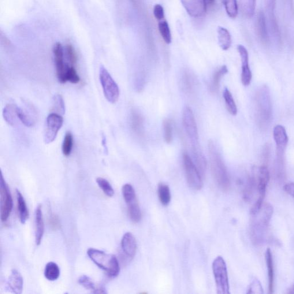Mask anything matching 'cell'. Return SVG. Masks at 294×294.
<instances>
[{"label": "cell", "instance_id": "obj_1", "mask_svg": "<svg viewBox=\"0 0 294 294\" xmlns=\"http://www.w3.org/2000/svg\"><path fill=\"white\" fill-rule=\"evenodd\" d=\"M182 120L186 134L192 144L196 165L198 168H204L206 166L207 163L202 151H200L198 129L195 117L192 110L189 107H186L184 109Z\"/></svg>", "mask_w": 294, "mask_h": 294}, {"label": "cell", "instance_id": "obj_2", "mask_svg": "<svg viewBox=\"0 0 294 294\" xmlns=\"http://www.w3.org/2000/svg\"><path fill=\"white\" fill-rule=\"evenodd\" d=\"M255 116L257 123L262 130L269 127L272 119L270 92L266 85L260 87L255 93Z\"/></svg>", "mask_w": 294, "mask_h": 294}, {"label": "cell", "instance_id": "obj_3", "mask_svg": "<svg viewBox=\"0 0 294 294\" xmlns=\"http://www.w3.org/2000/svg\"><path fill=\"white\" fill-rule=\"evenodd\" d=\"M209 152L211 171L214 181L222 191H228L230 186L228 171L213 141H210L209 143Z\"/></svg>", "mask_w": 294, "mask_h": 294}, {"label": "cell", "instance_id": "obj_4", "mask_svg": "<svg viewBox=\"0 0 294 294\" xmlns=\"http://www.w3.org/2000/svg\"><path fill=\"white\" fill-rule=\"evenodd\" d=\"M87 254L94 263L106 273L110 278L118 276L120 265L116 256L95 248H89Z\"/></svg>", "mask_w": 294, "mask_h": 294}, {"label": "cell", "instance_id": "obj_5", "mask_svg": "<svg viewBox=\"0 0 294 294\" xmlns=\"http://www.w3.org/2000/svg\"><path fill=\"white\" fill-rule=\"evenodd\" d=\"M273 214V207L269 203H266L256 215H252L253 217L251 225V235L252 240L260 241L262 239L263 232L265 230Z\"/></svg>", "mask_w": 294, "mask_h": 294}, {"label": "cell", "instance_id": "obj_6", "mask_svg": "<svg viewBox=\"0 0 294 294\" xmlns=\"http://www.w3.org/2000/svg\"><path fill=\"white\" fill-rule=\"evenodd\" d=\"M213 271L216 285L217 293L229 294V284L228 271L224 259L218 256L213 263Z\"/></svg>", "mask_w": 294, "mask_h": 294}, {"label": "cell", "instance_id": "obj_7", "mask_svg": "<svg viewBox=\"0 0 294 294\" xmlns=\"http://www.w3.org/2000/svg\"><path fill=\"white\" fill-rule=\"evenodd\" d=\"M99 80L106 99L110 103H116L120 96V90L108 71L103 66L99 69Z\"/></svg>", "mask_w": 294, "mask_h": 294}, {"label": "cell", "instance_id": "obj_8", "mask_svg": "<svg viewBox=\"0 0 294 294\" xmlns=\"http://www.w3.org/2000/svg\"><path fill=\"white\" fill-rule=\"evenodd\" d=\"M122 196L127 204L128 214L133 222H138L141 218V213L136 198L135 190L131 185L125 184L122 189Z\"/></svg>", "mask_w": 294, "mask_h": 294}, {"label": "cell", "instance_id": "obj_9", "mask_svg": "<svg viewBox=\"0 0 294 294\" xmlns=\"http://www.w3.org/2000/svg\"><path fill=\"white\" fill-rule=\"evenodd\" d=\"M183 161L186 179L189 185L193 189L199 191L203 187L201 174L187 153L184 154Z\"/></svg>", "mask_w": 294, "mask_h": 294}, {"label": "cell", "instance_id": "obj_10", "mask_svg": "<svg viewBox=\"0 0 294 294\" xmlns=\"http://www.w3.org/2000/svg\"><path fill=\"white\" fill-rule=\"evenodd\" d=\"M274 139L277 146V162L279 170L284 169L286 148L289 137L284 126H275L273 131Z\"/></svg>", "mask_w": 294, "mask_h": 294}, {"label": "cell", "instance_id": "obj_11", "mask_svg": "<svg viewBox=\"0 0 294 294\" xmlns=\"http://www.w3.org/2000/svg\"><path fill=\"white\" fill-rule=\"evenodd\" d=\"M0 206H1V219L5 222L10 216L12 212L13 203L12 196L8 185L1 173L0 181Z\"/></svg>", "mask_w": 294, "mask_h": 294}, {"label": "cell", "instance_id": "obj_12", "mask_svg": "<svg viewBox=\"0 0 294 294\" xmlns=\"http://www.w3.org/2000/svg\"><path fill=\"white\" fill-rule=\"evenodd\" d=\"M63 124V118L61 115L56 113H52L48 115L46 120V128L44 134V143L48 144L53 142Z\"/></svg>", "mask_w": 294, "mask_h": 294}, {"label": "cell", "instance_id": "obj_13", "mask_svg": "<svg viewBox=\"0 0 294 294\" xmlns=\"http://www.w3.org/2000/svg\"><path fill=\"white\" fill-rule=\"evenodd\" d=\"M258 184V198L257 199L264 201L266 196V188L270 181V172L265 166L255 167L253 169Z\"/></svg>", "mask_w": 294, "mask_h": 294}, {"label": "cell", "instance_id": "obj_14", "mask_svg": "<svg viewBox=\"0 0 294 294\" xmlns=\"http://www.w3.org/2000/svg\"><path fill=\"white\" fill-rule=\"evenodd\" d=\"M53 53L58 81L61 84H65V73L69 65L65 63L64 51L60 43L55 44L53 48Z\"/></svg>", "mask_w": 294, "mask_h": 294}, {"label": "cell", "instance_id": "obj_15", "mask_svg": "<svg viewBox=\"0 0 294 294\" xmlns=\"http://www.w3.org/2000/svg\"><path fill=\"white\" fill-rule=\"evenodd\" d=\"M275 6H276V0H266L267 19L269 21L270 31L274 38L277 39L278 42H280L281 40V32L279 30L276 16H275Z\"/></svg>", "mask_w": 294, "mask_h": 294}, {"label": "cell", "instance_id": "obj_16", "mask_svg": "<svg viewBox=\"0 0 294 294\" xmlns=\"http://www.w3.org/2000/svg\"><path fill=\"white\" fill-rule=\"evenodd\" d=\"M181 2L189 15L193 17H201L206 13V0H181Z\"/></svg>", "mask_w": 294, "mask_h": 294}, {"label": "cell", "instance_id": "obj_17", "mask_svg": "<svg viewBox=\"0 0 294 294\" xmlns=\"http://www.w3.org/2000/svg\"><path fill=\"white\" fill-rule=\"evenodd\" d=\"M241 61V82L245 87L250 85L252 78V74L249 65V55L248 51L243 45L237 46Z\"/></svg>", "mask_w": 294, "mask_h": 294}, {"label": "cell", "instance_id": "obj_18", "mask_svg": "<svg viewBox=\"0 0 294 294\" xmlns=\"http://www.w3.org/2000/svg\"><path fill=\"white\" fill-rule=\"evenodd\" d=\"M256 31L260 42L264 45H268L270 43V38L267 31L266 17L262 11H259L257 15Z\"/></svg>", "mask_w": 294, "mask_h": 294}, {"label": "cell", "instance_id": "obj_19", "mask_svg": "<svg viewBox=\"0 0 294 294\" xmlns=\"http://www.w3.org/2000/svg\"><path fill=\"white\" fill-rule=\"evenodd\" d=\"M121 248L124 254L130 259L135 257L137 244L135 237L131 233H126L121 240Z\"/></svg>", "mask_w": 294, "mask_h": 294}, {"label": "cell", "instance_id": "obj_20", "mask_svg": "<svg viewBox=\"0 0 294 294\" xmlns=\"http://www.w3.org/2000/svg\"><path fill=\"white\" fill-rule=\"evenodd\" d=\"M8 285L13 293L20 294L23 292V279L19 272L15 269L11 271Z\"/></svg>", "mask_w": 294, "mask_h": 294}, {"label": "cell", "instance_id": "obj_21", "mask_svg": "<svg viewBox=\"0 0 294 294\" xmlns=\"http://www.w3.org/2000/svg\"><path fill=\"white\" fill-rule=\"evenodd\" d=\"M44 232V223L42 205L37 207L35 211V242L39 245L42 242Z\"/></svg>", "mask_w": 294, "mask_h": 294}, {"label": "cell", "instance_id": "obj_22", "mask_svg": "<svg viewBox=\"0 0 294 294\" xmlns=\"http://www.w3.org/2000/svg\"><path fill=\"white\" fill-rule=\"evenodd\" d=\"M144 118L136 110H133L131 117V126L132 131L137 136H143L144 133Z\"/></svg>", "mask_w": 294, "mask_h": 294}, {"label": "cell", "instance_id": "obj_23", "mask_svg": "<svg viewBox=\"0 0 294 294\" xmlns=\"http://www.w3.org/2000/svg\"><path fill=\"white\" fill-rule=\"evenodd\" d=\"M265 259L268 269V277H269V294H273L274 289V269L273 255H272L270 248L267 249Z\"/></svg>", "mask_w": 294, "mask_h": 294}, {"label": "cell", "instance_id": "obj_24", "mask_svg": "<svg viewBox=\"0 0 294 294\" xmlns=\"http://www.w3.org/2000/svg\"><path fill=\"white\" fill-rule=\"evenodd\" d=\"M17 106L14 104L9 103L6 105L3 110V117L5 121L11 126H14L16 124L17 114Z\"/></svg>", "mask_w": 294, "mask_h": 294}, {"label": "cell", "instance_id": "obj_25", "mask_svg": "<svg viewBox=\"0 0 294 294\" xmlns=\"http://www.w3.org/2000/svg\"><path fill=\"white\" fill-rule=\"evenodd\" d=\"M17 200L18 214H19L20 220L22 224H25L29 217V211L27 204L25 201L23 195L19 191L17 190Z\"/></svg>", "mask_w": 294, "mask_h": 294}, {"label": "cell", "instance_id": "obj_26", "mask_svg": "<svg viewBox=\"0 0 294 294\" xmlns=\"http://www.w3.org/2000/svg\"><path fill=\"white\" fill-rule=\"evenodd\" d=\"M218 39L219 46L223 50H228L231 46L232 38L229 32L225 28H218Z\"/></svg>", "mask_w": 294, "mask_h": 294}, {"label": "cell", "instance_id": "obj_27", "mask_svg": "<svg viewBox=\"0 0 294 294\" xmlns=\"http://www.w3.org/2000/svg\"><path fill=\"white\" fill-rule=\"evenodd\" d=\"M228 72L227 67L223 66L214 73L210 86V91L211 93H215L219 91L222 78Z\"/></svg>", "mask_w": 294, "mask_h": 294}, {"label": "cell", "instance_id": "obj_28", "mask_svg": "<svg viewBox=\"0 0 294 294\" xmlns=\"http://www.w3.org/2000/svg\"><path fill=\"white\" fill-rule=\"evenodd\" d=\"M79 284L84 287L87 290H90L92 293L95 294H105L106 292L105 291V289H103L102 287L100 288H97L95 283L93 282L92 279L86 276V275H83L79 278L78 280Z\"/></svg>", "mask_w": 294, "mask_h": 294}, {"label": "cell", "instance_id": "obj_29", "mask_svg": "<svg viewBox=\"0 0 294 294\" xmlns=\"http://www.w3.org/2000/svg\"><path fill=\"white\" fill-rule=\"evenodd\" d=\"M60 276V269L57 264L54 262H49L44 270V277L50 281L57 280Z\"/></svg>", "mask_w": 294, "mask_h": 294}, {"label": "cell", "instance_id": "obj_30", "mask_svg": "<svg viewBox=\"0 0 294 294\" xmlns=\"http://www.w3.org/2000/svg\"><path fill=\"white\" fill-rule=\"evenodd\" d=\"M158 196L160 201L164 206H167L171 201V193L169 186L160 184L158 188Z\"/></svg>", "mask_w": 294, "mask_h": 294}, {"label": "cell", "instance_id": "obj_31", "mask_svg": "<svg viewBox=\"0 0 294 294\" xmlns=\"http://www.w3.org/2000/svg\"><path fill=\"white\" fill-rule=\"evenodd\" d=\"M224 98L227 110H228L230 114L236 116L237 113V106L231 93L227 88L224 91Z\"/></svg>", "mask_w": 294, "mask_h": 294}, {"label": "cell", "instance_id": "obj_32", "mask_svg": "<svg viewBox=\"0 0 294 294\" xmlns=\"http://www.w3.org/2000/svg\"><path fill=\"white\" fill-rule=\"evenodd\" d=\"M158 28L162 38L167 44H170L172 41V37L168 23L165 20L159 21Z\"/></svg>", "mask_w": 294, "mask_h": 294}, {"label": "cell", "instance_id": "obj_33", "mask_svg": "<svg viewBox=\"0 0 294 294\" xmlns=\"http://www.w3.org/2000/svg\"><path fill=\"white\" fill-rule=\"evenodd\" d=\"M74 144V139L72 133L68 132L66 133L62 146L63 154L66 157L69 156L72 153Z\"/></svg>", "mask_w": 294, "mask_h": 294}, {"label": "cell", "instance_id": "obj_34", "mask_svg": "<svg viewBox=\"0 0 294 294\" xmlns=\"http://www.w3.org/2000/svg\"><path fill=\"white\" fill-rule=\"evenodd\" d=\"M65 83L67 82H70V83L77 84L80 82V77L78 75L77 70L74 68V66L68 65V69H67L65 77Z\"/></svg>", "mask_w": 294, "mask_h": 294}, {"label": "cell", "instance_id": "obj_35", "mask_svg": "<svg viewBox=\"0 0 294 294\" xmlns=\"http://www.w3.org/2000/svg\"><path fill=\"white\" fill-rule=\"evenodd\" d=\"M17 117L20 121L27 127H31L34 125L35 121H33L32 117L27 111L22 109L21 107H17Z\"/></svg>", "mask_w": 294, "mask_h": 294}, {"label": "cell", "instance_id": "obj_36", "mask_svg": "<svg viewBox=\"0 0 294 294\" xmlns=\"http://www.w3.org/2000/svg\"><path fill=\"white\" fill-rule=\"evenodd\" d=\"M100 189L102 190L104 194L107 196L111 197L114 195V191L109 182L105 179L102 178H98L96 180Z\"/></svg>", "mask_w": 294, "mask_h": 294}, {"label": "cell", "instance_id": "obj_37", "mask_svg": "<svg viewBox=\"0 0 294 294\" xmlns=\"http://www.w3.org/2000/svg\"><path fill=\"white\" fill-rule=\"evenodd\" d=\"M227 14L230 18H235L238 14L237 0H224Z\"/></svg>", "mask_w": 294, "mask_h": 294}, {"label": "cell", "instance_id": "obj_38", "mask_svg": "<svg viewBox=\"0 0 294 294\" xmlns=\"http://www.w3.org/2000/svg\"><path fill=\"white\" fill-rule=\"evenodd\" d=\"M53 109L55 113L63 115L65 113V103L62 96L55 95L53 98Z\"/></svg>", "mask_w": 294, "mask_h": 294}, {"label": "cell", "instance_id": "obj_39", "mask_svg": "<svg viewBox=\"0 0 294 294\" xmlns=\"http://www.w3.org/2000/svg\"><path fill=\"white\" fill-rule=\"evenodd\" d=\"M164 131H165V139L167 144H170L173 141V125L172 122L169 119L163 122Z\"/></svg>", "mask_w": 294, "mask_h": 294}, {"label": "cell", "instance_id": "obj_40", "mask_svg": "<svg viewBox=\"0 0 294 294\" xmlns=\"http://www.w3.org/2000/svg\"><path fill=\"white\" fill-rule=\"evenodd\" d=\"M248 294H264L263 287L260 281L257 278L253 279L250 286L248 290Z\"/></svg>", "mask_w": 294, "mask_h": 294}, {"label": "cell", "instance_id": "obj_41", "mask_svg": "<svg viewBox=\"0 0 294 294\" xmlns=\"http://www.w3.org/2000/svg\"><path fill=\"white\" fill-rule=\"evenodd\" d=\"M66 50L67 57H68L71 65L74 66V65L76 64L78 60L77 55L75 49H74V48L72 45H71V44H68V45L66 46Z\"/></svg>", "mask_w": 294, "mask_h": 294}, {"label": "cell", "instance_id": "obj_42", "mask_svg": "<svg viewBox=\"0 0 294 294\" xmlns=\"http://www.w3.org/2000/svg\"><path fill=\"white\" fill-rule=\"evenodd\" d=\"M256 0H245V10L247 15L251 17L255 12Z\"/></svg>", "mask_w": 294, "mask_h": 294}, {"label": "cell", "instance_id": "obj_43", "mask_svg": "<svg viewBox=\"0 0 294 294\" xmlns=\"http://www.w3.org/2000/svg\"><path fill=\"white\" fill-rule=\"evenodd\" d=\"M184 87L185 91L191 92L193 88L194 80L191 74L186 73L184 76Z\"/></svg>", "mask_w": 294, "mask_h": 294}, {"label": "cell", "instance_id": "obj_44", "mask_svg": "<svg viewBox=\"0 0 294 294\" xmlns=\"http://www.w3.org/2000/svg\"><path fill=\"white\" fill-rule=\"evenodd\" d=\"M154 14L155 17L159 21L164 20L165 18V12L163 6L160 4H156L154 8Z\"/></svg>", "mask_w": 294, "mask_h": 294}, {"label": "cell", "instance_id": "obj_45", "mask_svg": "<svg viewBox=\"0 0 294 294\" xmlns=\"http://www.w3.org/2000/svg\"><path fill=\"white\" fill-rule=\"evenodd\" d=\"M284 191L294 198V183H290L284 186Z\"/></svg>", "mask_w": 294, "mask_h": 294}, {"label": "cell", "instance_id": "obj_46", "mask_svg": "<svg viewBox=\"0 0 294 294\" xmlns=\"http://www.w3.org/2000/svg\"><path fill=\"white\" fill-rule=\"evenodd\" d=\"M106 138L105 137L103 136L102 137V144H103V146L104 147V148H105V150L107 151V148L106 147Z\"/></svg>", "mask_w": 294, "mask_h": 294}, {"label": "cell", "instance_id": "obj_47", "mask_svg": "<svg viewBox=\"0 0 294 294\" xmlns=\"http://www.w3.org/2000/svg\"><path fill=\"white\" fill-rule=\"evenodd\" d=\"M207 4L213 5L215 2V0H206Z\"/></svg>", "mask_w": 294, "mask_h": 294}, {"label": "cell", "instance_id": "obj_48", "mask_svg": "<svg viewBox=\"0 0 294 294\" xmlns=\"http://www.w3.org/2000/svg\"></svg>", "mask_w": 294, "mask_h": 294}]
</instances>
